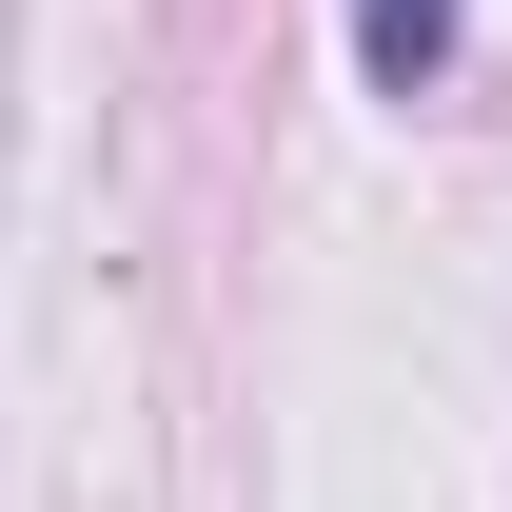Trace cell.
<instances>
[{"label":"cell","mask_w":512,"mask_h":512,"mask_svg":"<svg viewBox=\"0 0 512 512\" xmlns=\"http://www.w3.org/2000/svg\"><path fill=\"white\" fill-rule=\"evenodd\" d=\"M453 20H473V0H355V60H375V99H434V79H453Z\"/></svg>","instance_id":"6da1fadb"}]
</instances>
